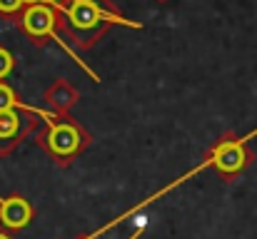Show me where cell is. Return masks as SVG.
Here are the masks:
<instances>
[{
	"instance_id": "6da1fadb",
	"label": "cell",
	"mask_w": 257,
	"mask_h": 239,
	"mask_svg": "<svg viewBox=\"0 0 257 239\" xmlns=\"http://www.w3.org/2000/svg\"><path fill=\"white\" fill-rule=\"evenodd\" d=\"M50 8L60 10V13L68 18V23H70V28H73L75 38H78L75 43H78L80 48H90V45L97 40V35H100L107 25L143 28V25L135 23V20H127V18L112 13V10H105V8L97 5L95 0H68V5L55 3V5H50Z\"/></svg>"
},
{
	"instance_id": "7a4b0ae2",
	"label": "cell",
	"mask_w": 257,
	"mask_h": 239,
	"mask_svg": "<svg viewBox=\"0 0 257 239\" xmlns=\"http://www.w3.org/2000/svg\"><path fill=\"white\" fill-rule=\"evenodd\" d=\"M43 125L45 130H35V142L63 167H68L90 145L87 130L68 115H55Z\"/></svg>"
},
{
	"instance_id": "3957f363",
	"label": "cell",
	"mask_w": 257,
	"mask_h": 239,
	"mask_svg": "<svg viewBox=\"0 0 257 239\" xmlns=\"http://www.w3.org/2000/svg\"><path fill=\"white\" fill-rule=\"evenodd\" d=\"M257 137V130L247 132L245 137H237L232 132H225L210 150H207V157H205V167H212L220 177L225 179H235L237 174H242L252 159L255 152L250 150V140Z\"/></svg>"
},
{
	"instance_id": "277c9868",
	"label": "cell",
	"mask_w": 257,
	"mask_h": 239,
	"mask_svg": "<svg viewBox=\"0 0 257 239\" xmlns=\"http://www.w3.org/2000/svg\"><path fill=\"white\" fill-rule=\"evenodd\" d=\"M58 23H63V20H58V15H55V10L50 8V5H45V3H35V5H25V10H23V15H20V20H18V25H20V30L28 35V38H33L35 43H40V38H50V40H55L68 55H70V60H75L83 70H85L90 80L92 82H100L97 78V73H92L90 68H87L85 63L78 58V53L63 40V35H58L55 33V25Z\"/></svg>"
},
{
	"instance_id": "5b68a950",
	"label": "cell",
	"mask_w": 257,
	"mask_h": 239,
	"mask_svg": "<svg viewBox=\"0 0 257 239\" xmlns=\"http://www.w3.org/2000/svg\"><path fill=\"white\" fill-rule=\"evenodd\" d=\"M38 122H40V117L33 112H23V110L0 112V155H10L20 140L35 135Z\"/></svg>"
},
{
	"instance_id": "8992f818",
	"label": "cell",
	"mask_w": 257,
	"mask_h": 239,
	"mask_svg": "<svg viewBox=\"0 0 257 239\" xmlns=\"http://www.w3.org/2000/svg\"><path fill=\"white\" fill-rule=\"evenodd\" d=\"M35 219V209L30 204L28 197L23 194H10L0 199V227L8 232H20L25 227H30V222Z\"/></svg>"
},
{
	"instance_id": "52a82bcc",
	"label": "cell",
	"mask_w": 257,
	"mask_h": 239,
	"mask_svg": "<svg viewBox=\"0 0 257 239\" xmlns=\"http://www.w3.org/2000/svg\"><path fill=\"white\" fill-rule=\"evenodd\" d=\"M45 100L53 107V112L58 115H68L75 102H78V90L68 82V80H55L48 90H45Z\"/></svg>"
},
{
	"instance_id": "ba28073f",
	"label": "cell",
	"mask_w": 257,
	"mask_h": 239,
	"mask_svg": "<svg viewBox=\"0 0 257 239\" xmlns=\"http://www.w3.org/2000/svg\"><path fill=\"white\" fill-rule=\"evenodd\" d=\"M5 110H23V112H33V115H38V117H43V120H53L58 112H45V110H35V107H30V105H25L18 95H15V90L8 85V82H0V112H5Z\"/></svg>"
},
{
	"instance_id": "9c48e42d",
	"label": "cell",
	"mask_w": 257,
	"mask_h": 239,
	"mask_svg": "<svg viewBox=\"0 0 257 239\" xmlns=\"http://www.w3.org/2000/svg\"><path fill=\"white\" fill-rule=\"evenodd\" d=\"M13 65H15L13 53H10V50H5V48L0 45V82H5V78L13 73Z\"/></svg>"
},
{
	"instance_id": "30bf717a",
	"label": "cell",
	"mask_w": 257,
	"mask_h": 239,
	"mask_svg": "<svg viewBox=\"0 0 257 239\" xmlns=\"http://www.w3.org/2000/svg\"><path fill=\"white\" fill-rule=\"evenodd\" d=\"M23 0H0V13L3 15H15V13H20L23 10Z\"/></svg>"
},
{
	"instance_id": "8fae6325",
	"label": "cell",
	"mask_w": 257,
	"mask_h": 239,
	"mask_svg": "<svg viewBox=\"0 0 257 239\" xmlns=\"http://www.w3.org/2000/svg\"><path fill=\"white\" fill-rule=\"evenodd\" d=\"M0 239H13V237L8 234V229H3V227H0Z\"/></svg>"
},
{
	"instance_id": "7c38bea8",
	"label": "cell",
	"mask_w": 257,
	"mask_h": 239,
	"mask_svg": "<svg viewBox=\"0 0 257 239\" xmlns=\"http://www.w3.org/2000/svg\"><path fill=\"white\" fill-rule=\"evenodd\" d=\"M40 3H45V5H55V3H60V0H40Z\"/></svg>"
},
{
	"instance_id": "4fadbf2b",
	"label": "cell",
	"mask_w": 257,
	"mask_h": 239,
	"mask_svg": "<svg viewBox=\"0 0 257 239\" xmlns=\"http://www.w3.org/2000/svg\"><path fill=\"white\" fill-rule=\"evenodd\" d=\"M25 5H35V3H40V0H23Z\"/></svg>"
},
{
	"instance_id": "5bb4252c",
	"label": "cell",
	"mask_w": 257,
	"mask_h": 239,
	"mask_svg": "<svg viewBox=\"0 0 257 239\" xmlns=\"http://www.w3.org/2000/svg\"><path fill=\"white\" fill-rule=\"evenodd\" d=\"M80 239H90V237H80Z\"/></svg>"
},
{
	"instance_id": "9a60e30c",
	"label": "cell",
	"mask_w": 257,
	"mask_h": 239,
	"mask_svg": "<svg viewBox=\"0 0 257 239\" xmlns=\"http://www.w3.org/2000/svg\"><path fill=\"white\" fill-rule=\"evenodd\" d=\"M158 3H165V0H158Z\"/></svg>"
}]
</instances>
